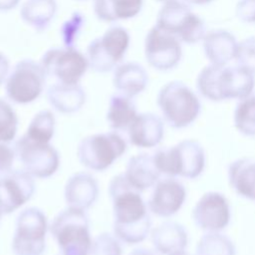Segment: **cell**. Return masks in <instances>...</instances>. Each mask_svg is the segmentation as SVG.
Masks as SVG:
<instances>
[{
  "mask_svg": "<svg viewBox=\"0 0 255 255\" xmlns=\"http://www.w3.org/2000/svg\"><path fill=\"white\" fill-rule=\"evenodd\" d=\"M113 203L114 234L122 242L133 245L148 235L151 221L140 191L127 179L125 173L114 176L109 185Z\"/></svg>",
  "mask_w": 255,
  "mask_h": 255,
  "instance_id": "obj_1",
  "label": "cell"
},
{
  "mask_svg": "<svg viewBox=\"0 0 255 255\" xmlns=\"http://www.w3.org/2000/svg\"><path fill=\"white\" fill-rule=\"evenodd\" d=\"M255 87V73L241 65L216 66L209 64L198 74L196 88L199 94L212 102L242 100Z\"/></svg>",
  "mask_w": 255,
  "mask_h": 255,
  "instance_id": "obj_2",
  "label": "cell"
},
{
  "mask_svg": "<svg viewBox=\"0 0 255 255\" xmlns=\"http://www.w3.org/2000/svg\"><path fill=\"white\" fill-rule=\"evenodd\" d=\"M49 230L57 242V255H90L93 240L85 210L68 206L53 219Z\"/></svg>",
  "mask_w": 255,
  "mask_h": 255,
  "instance_id": "obj_3",
  "label": "cell"
},
{
  "mask_svg": "<svg viewBox=\"0 0 255 255\" xmlns=\"http://www.w3.org/2000/svg\"><path fill=\"white\" fill-rule=\"evenodd\" d=\"M156 104L163 120L174 128L191 125L201 111L197 95L181 81H171L162 86L157 94Z\"/></svg>",
  "mask_w": 255,
  "mask_h": 255,
  "instance_id": "obj_4",
  "label": "cell"
},
{
  "mask_svg": "<svg viewBox=\"0 0 255 255\" xmlns=\"http://www.w3.org/2000/svg\"><path fill=\"white\" fill-rule=\"evenodd\" d=\"M154 163L168 177L195 178L205 166V153L201 144L194 139H184L176 145L158 148L153 154Z\"/></svg>",
  "mask_w": 255,
  "mask_h": 255,
  "instance_id": "obj_5",
  "label": "cell"
},
{
  "mask_svg": "<svg viewBox=\"0 0 255 255\" xmlns=\"http://www.w3.org/2000/svg\"><path fill=\"white\" fill-rule=\"evenodd\" d=\"M155 26L185 44L198 43L206 34L203 20L182 0L165 1L157 13Z\"/></svg>",
  "mask_w": 255,
  "mask_h": 255,
  "instance_id": "obj_6",
  "label": "cell"
},
{
  "mask_svg": "<svg viewBox=\"0 0 255 255\" xmlns=\"http://www.w3.org/2000/svg\"><path fill=\"white\" fill-rule=\"evenodd\" d=\"M128 145L117 130L85 136L79 143L77 155L82 165L95 171H103L120 158Z\"/></svg>",
  "mask_w": 255,
  "mask_h": 255,
  "instance_id": "obj_7",
  "label": "cell"
},
{
  "mask_svg": "<svg viewBox=\"0 0 255 255\" xmlns=\"http://www.w3.org/2000/svg\"><path fill=\"white\" fill-rule=\"evenodd\" d=\"M129 41L130 37L126 28L120 25L111 26L88 45L86 57L89 67L101 74L114 71L124 60Z\"/></svg>",
  "mask_w": 255,
  "mask_h": 255,
  "instance_id": "obj_8",
  "label": "cell"
},
{
  "mask_svg": "<svg viewBox=\"0 0 255 255\" xmlns=\"http://www.w3.org/2000/svg\"><path fill=\"white\" fill-rule=\"evenodd\" d=\"M48 221L38 207L23 209L17 216L12 238L14 255H42L46 249Z\"/></svg>",
  "mask_w": 255,
  "mask_h": 255,
  "instance_id": "obj_9",
  "label": "cell"
},
{
  "mask_svg": "<svg viewBox=\"0 0 255 255\" xmlns=\"http://www.w3.org/2000/svg\"><path fill=\"white\" fill-rule=\"evenodd\" d=\"M46 80L47 75L40 63L31 59L21 60L5 81L6 96L15 104H30L41 96Z\"/></svg>",
  "mask_w": 255,
  "mask_h": 255,
  "instance_id": "obj_10",
  "label": "cell"
},
{
  "mask_svg": "<svg viewBox=\"0 0 255 255\" xmlns=\"http://www.w3.org/2000/svg\"><path fill=\"white\" fill-rule=\"evenodd\" d=\"M14 149L23 170L33 177H50L59 168V152L49 142L34 140L24 133L15 142Z\"/></svg>",
  "mask_w": 255,
  "mask_h": 255,
  "instance_id": "obj_11",
  "label": "cell"
},
{
  "mask_svg": "<svg viewBox=\"0 0 255 255\" xmlns=\"http://www.w3.org/2000/svg\"><path fill=\"white\" fill-rule=\"evenodd\" d=\"M47 77H54L59 83L79 84L89 68L87 57L75 47L52 48L40 60Z\"/></svg>",
  "mask_w": 255,
  "mask_h": 255,
  "instance_id": "obj_12",
  "label": "cell"
},
{
  "mask_svg": "<svg viewBox=\"0 0 255 255\" xmlns=\"http://www.w3.org/2000/svg\"><path fill=\"white\" fill-rule=\"evenodd\" d=\"M144 56L153 69L161 72L172 70L182 58L181 42L174 35L154 25L144 39Z\"/></svg>",
  "mask_w": 255,
  "mask_h": 255,
  "instance_id": "obj_13",
  "label": "cell"
},
{
  "mask_svg": "<svg viewBox=\"0 0 255 255\" xmlns=\"http://www.w3.org/2000/svg\"><path fill=\"white\" fill-rule=\"evenodd\" d=\"M196 226L208 232H218L230 221V206L226 197L216 191L204 193L192 210Z\"/></svg>",
  "mask_w": 255,
  "mask_h": 255,
  "instance_id": "obj_14",
  "label": "cell"
},
{
  "mask_svg": "<svg viewBox=\"0 0 255 255\" xmlns=\"http://www.w3.org/2000/svg\"><path fill=\"white\" fill-rule=\"evenodd\" d=\"M33 176L25 170H11L0 175V211L9 214L28 202L35 192Z\"/></svg>",
  "mask_w": 255,
  "mask_h": 255,
  "instance_id": "obj_15",
  "label": "cell"
},
{
  "mask_svg": "<svg viewBox=\"0 0 255 255\" xmlns=\"http://www.w3.org/2000/svg\"><path fill=\"white\" fill-rule=\"evenodd\" d=\"M185 198L186 190L183 184L173 177H166L155 183L147 205L153 214L169 217L181 208Z\"/></svg>",
  "mask_w": 255,
  "mask_h": 255,
  "instance_id": "obj_16",
  "label": "cell"
},
{
  "mask_svg": "<svg viewBox=\"0 0 255 255\" xmlns=\"http://www.w3.org/2000/svg\"><path fill=\"white\" fill-rule=\"evenodd\" d=\"M98 195V181L88 172L80 171L74 173L66 182L64 197L70 207L86 210L95 203Z\"/></svg>",
  "mask_w": 255,
  "mask_h": 255,
  "instance_id": "obj_17",
  "label": "cell"
},
{
  "mask_svg": "<svg viewBox=\"0 0 255 255\" xmlns=\"http://www.w3.org/2000/svg\"><path fill=\"white\" fill-rule=\"evenodd\" d=\"M129 142L137 147L156 146L163 138L164 126L162 120L152 113H140L128 128Z\"/></svg>",
  "mask_w": 255,
  "mask_h": 255,
  "instance_id": "obj_18",
  "label": "cell"
},
{
  "mask_svg": "<svg viewBox=\"0 0 255 255\" xmlns=\"http://www.w3.org/2000/svg\"><path fill=\"white\" fill-rule=\"evenodd\" d=\"M202 41L205 58L210 64L226 66L236 58L238 42L231 32L223 29L212 30L206 32Z\"/></svg>",
  "mask_w": 255,
  "mask_h": 255,
  "instance_id": "obj_19",
  "label": "cell"
},
{
  "mask_svg": "<svg viewBox=\"0 0 255 255\" xmlns=\"http://www.w3.org/2000/svg\"><path fill=\"white\" fill-rule=\"evenodd\" d=\"M148 83L145 69L136 62H125L118 65L113 74V85L118 93L134 98L143 92Z\"/></svg>",
  "mask_w": 255,
  "mask_h": 255,
  "instance_id": "obj_20",
  "label": "cell"
},
{
  "mask_svg": "<svg viewBox=\"0 0 255 255\" xmlns=\"http://www.w3.org/2000/svg\"><path fill=\"white\" fill-rule=\"evenodd\" d=\"M151 242L158 253L172 255L185 251L187 232L181 224L174 221H165L152 230Z\"/></svg>",
  "mask_w": 255,
  "mask_h": 255,
  "instance_id": "obj_21",
  "label": "cell"
},
{
  "mask_svg": "<svg viewBox=\"0 0 255 255\" xmlns=\"http://www.w3.org/2000/svg\"><path fill=\"white\" fill-rule=\"evenodd\" d=\"M124 173L128 182L140 192L155 185L160 176L153 156L148 153H139L131 156Z\"/></svg>",
  "mask_w": 255,
  "mask_h": 255,
  "instance_id": "obj_22",
  "label": "cell"
},
{
  "mask_svg": "<svg viewBox=\"0 0 255 255\" xmlns=\"http://www.w3.org/2000/svg\"><path fill=\"white\" fill-rule=\"evenodd\" d=\"M49 104L59 113L74 114L86 103V92L81 85L55 83L47 90Z\"/></svg>",
  "mask_w": 255,
  "mask_h": 255,
  "instance_id": "obj_23",
  "label": "cell"
},
{
  "mask_svg": "<svg viewBox=\"0 0 255 255\" xmlns=\"http://www.w3.org/2000/svg\"><path fill=\"white\" fill-rule=\"evenodd\" d=\"M143 0H94V12L104 22H117L135 17L142 8Z\"/></svg>",
  "mask_w": 255,
  "mask_h": 255,
  "instance_id": "obj_24",
  "label": "cell"
},
{
  "mask_svg": "<svg viewBox=\"0 0 255 255\" xmlns=\"http://www.w3.org/2000/svg\"><path fill=\"white\" fill-rule=\"evenodd\" d=\"M228 179L232 188L242 197L255 198V160L242 157L228 167Z\"/></svg>",
  "mask_w": 255,
  "mask_h": 255,
  "instance_id": "obj_25",
  "label": "cell"
},
{
  "mask_svg": "<svg viewBox=\"0 0 255 255\" xmlns=\"http://www.w3.org/2000/svg\"><path fill=\"white\" fill-rule=\"evenodd\" d=\"M57 12L56 0H26L20 9L21 19L36 31H44Z\"/></svg>",
  "mask_w": 255,
  "mask_h": 255,
  "instance_id": "obj_26",
  "label": "cell"
},
{
  "mask_svg": "<svg viewBox=\"0 0 255 255\" xmlns=\"http://www.w3.org/2000/svg\"><path fill=\"white\" fill-rule=\"evenodd\" d=\"M137 116V111L132 98L120 93L110 98L107 121L114 130H127Z\"/></svg>",
  "mask_w": 255,
  "mask_h": 255,
  "instance_id": "obj_27",
  "label": "cell"
},
{
  "mask_svg": "<svg viewBox=\"0 0 255 255\" xmlns=\"http://www.w3.org/2000/svg\"><path fill=\"white\" fill-rule=\"evenodd\" d=\"M231 239L218 232H208L197 242L196 255H235Z\"/></svg>",
  "mask_w": 255,
  "mask_h": 255,
  "instance_id": "obj_28",
  "label": "cell"
},
{
  "mask_svg": "<svg viewBox=\"0 0 255 255\" xmlns=\"http://www.w3.org/2000/svg\"><path fill=\"white\" fill-rule=\"evenodd\" d=\"M234 126L247 136L255 135V94L239 100L234 111Z\"/></svg>",
  "mask_w": 255,
  "mask_h": 255,
  "instance_id": "obj_29",
  "label": "cell"
},
{
  "mask_svg": "<svg viewBox=\"0 0 255 255\" xmlns=\"http://www.w3.org/2000/svg\"><path fill=\"white\" fill-rule=\"evenodd\" d=\"M55 126L54 114L49 110H42L34 116L25 134L34 140L50 142L55 133Z\"/></svg>",
  "mask_w": 255,
  "mask_h": 255,
  "instance_id": "obj_30",
  "label": "cell"
},
{
  "mask_svg": "<svg viewBox=\"0 0 255 255\" xmlns=\"http://www.w3.org/2000/svg\"><path fill=\"white\" fill-rule=\"evenodd\" d=\"M18 130V118L12 106L0 99V141L11 142Z\"/></svg>",
  "mask_w": 255,
  "mask_h": 255,
  "instance_id": "obj_31",
  "label": "cell"
},
{
  "mask_svg": "<svg viewBox=\"0 0 255 255\" xmlns=\"http://www.w3.org/2000/svg\"><path fill=\"white\" fill-rule=\"evenodd\" d=\"M84 23L85 17L80 12H74L71 17L63 23L60 32L65 47H75V43L79 38Z\"/></svg>",
  "mask_w": 255,
  "mask_h": 255,
  "instance_id": "obj_32",
  "label": "cell"
},
{
  "mask_svg": "<svg viewBox=\"0 0 255 255\" xmlns=\"http://www.w3.org/2000/svg\"><path fill=\"white\" fill-rule=\"evenodd\" d=\"M90 255H122L119 239L106 232L99 234L93 240Z\"/></svg>",
  "mask_w": 255,
  "mask_h": 255,
  "instance_id": "obj_33",
  "label": "cell"
},
{
  "mask_svg": "<svg viewBox=\"0 0 255 255\" xmlns=\"http://www.w3.org/2000/svg\"><path fill=\"white\" fill-rule=\"evenodd\" d=\"M235 60L238 65L246 67L255 73V36L246 38L238 43Z\"/></svg>",
  "mask_w": 255,
  "mask_h": 255,
  "instance_id": "obj_34",
  "label": "cell"
},
{
  "mask_svg": "<svg viewBox=\"0 0 255 255\" xmlns=\"http://www.w3.org/2000/svg\"><path fill=\"white\" fill-rule=\"evenodd\" d=\"M235 14L241 22L255 23V0H239Z\"/></svg>",
  "mask_w": 255,
  "mask_h": 255,
  "instance_id": "obj_35",
  "label": "cell"
},
{
  "mask_svg": "<svg viewBox=\"0 0 255 255\" xmlns=\"http://www.w3.org/2000/svg\"><path fill=\"white\" fill-rule=\"evenodd\" d=\"M15 157V149L10 146L9 142L0 141V175L12 170Z\"/></svg>",
  "mask_w": 255,
  "mask_h": 255,
  "instance_id": "obj_36",
  "label": "cell"
},
{
  "mask_svg": "<svg viewBox=\"0 0 255 255\" xmlns=\"http://www.w3.org/2000/svg\"><path fill=\"white\" fill-rule=\"evenodd\" d=\"M9 60L8 58L0 52V86L6 81L8 75H9Z\"/></svg>",
  "mask_w": 255,
  "mask_h": 255,
  "instance_id": "obj_37",
  "label": "cell"
},
{
  "mask_svg": "<svg viewBox=\"0 0 255 255\" xmlns=\"http://www.w3.org/2000/svg\"><path fill=\"white\" fill-rule=\"evenodd\" d=\"M20 0H0V12H7L14 9Z\"/></svg>",
  "mask_w": 255,
  "mask_h": 255,
  "instance_id": "obj_38",
  "label": "cell"
},
{
  "mask_svg": "<svg viewBox=\"0 0 255 255\" xmlns=\"http://www.w3.org/2000/svg\"><path fill=\"white\" fill-rule=\"evenodd\" d=\"M128 255H155V254L146 248H136L132 250Z\"/></svg>",
  "mask_w": 255,
  "mask_h": 255,
  "instance_id": "obj_39",
  "label": "cell"
},
{
  "mask_svg": "<svg viewBox=\"0 0 255 255\" xmlns=\"http://www.w3.org/2000/svg\"><path fill=\"white\" fill-rule=\"evenodd\" d=\"M188 4H193V5H205L211 3L213 0H182Z\"/></svg>",
  "mask_w": 255,
  "mask_h": 255,
  "instance_id": "obj_40",
  "label": "cell"
},
{
  "mask_svg": "<svg viewBox=\"0 0 255 255\" xmlns=\"http://www.w3.org/2000/svg\"><path fill=\"white\" fill-rule=\"evenodd\" d=\"M172 255H189V254H187L185 251H182V252H179V253H175V254H172Z\"/></svg>",
  "mask_w": 255,
  "mask_h": 255,
  "instance_id": "obj_41",
  "label": "cell"
},
{
  "mask_svg": "<svg viewBox=\"0 0 255 255\" xmlns=\"http://www.w3.org/2000/svg\"><path fill=\"white\" fill-rule=\"evenodd\" d=\"M157 1H162V2H165V1H167V0H157Z\"/></svg>",
  "mask_w": 255,
  "mask_h": 255,
  "instance_id": "obj_42",
  "label": "cell"
},
{
  "mask_svg": "<svg viewBox=\"0 0 255 255\" xmlns=\"http://www.w3.org/2000/svg\"><path fill=\"white\" fill-rule=\"evenodd\" d=\"M1 215H2V213H1V211H0V217H1Z\"/></svg>",
  "mask_w": 255,
  "mask_h": 255,
  "instance_id": "obj_43",
  "label": "cell"
},
{
  "mask_svg": "<svg viewBox=\"0 0 255 255\" xmlns=\"http://www.w3.org/2000/svg\"><path fill=\"white\" fill-rule=\"evenodd\" d=\"M254 200H255V198H254Z\"/></svg>",
  "mask_w": 255,
  "mask_h": 255,
  "instance_id": "obj_44",
  "label": "cell"
}]
</instances>
